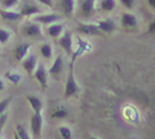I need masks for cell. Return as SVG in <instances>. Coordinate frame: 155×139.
I'll return each mask as SVG.
<instances>
[{
    "label": "cell",
    "mask_w": 155,
    "mask_h": 139,
    "mask_svg": "<svg viewBox=\"0 0 155 139\" xmlns=\"http://www.w3.org/2000/svg\"><path fill=\"white\" fill-rule=\"evenodd\" d=\"M6 120H7V114H5V113L0 114V130L4 127V125H5V123H6Z\"/></svg>",
    "instance_id": "f1b7e54d"
},
{
    "label": "cell",
    "mask_w": 155,
    "mask_h": 139,
    "mask_svg": "<svg viewBox=\"0 0 155 139\" xmlns=\"http://www.w3.org/2000/svg\"><path fill=\"white\" fill-rule=\"evenodd\" d=\"M41 53L45 58H50L52 56V48L48 44H44L41 48Z\"/></svg>",
    "instance_id": "44dd1931"
},
{
    "label": "cell",
    "mask_w": 155,
    "mask_h": 139,
    "mask_svg": "<svg viewBox=\"0 0 155 139\" xmlns=\"http://www.w3.org/2000/svg\"><path fill=\"white\" fill-rule=\"evenodd\" d=\"M90 139H97V138H95V137H92V138H90Z\"/></svg>",
    "instance_id": "e575fe53"
},
{
    "label": "cell",
    "mask_w": 155,
    "mask_h": 139,
    "mask_svg": "<svg viewBox=\"0 0 155 139\" xmlns=\"http://www.w3.org/2000/svg\"><path fill=\"white\" fill-rule=\"evenodd\" d=\"M66 115H67V110L64 107L56 108L54 111V113L52 114V116L55 118H62V117H65Z\"/></svg>",
    "instance_id": "ffe728a7"
},
{
    "label": "cell",
    "mask_w": 155,
    "mask_h": 139,
    "mask_svg": "<svg viewBox=\"0 0 155 139\" xmlns=\"http://www.w3.org/2000/svg\"><path fill=\"white\" fill-rule=\"evenodd\" d=\"M17 132H18L17 134H18L20 139H30L28 133H27L21 126H18V127H17Z\"/></svg>",
    "instance_id": "d4e9b609"
},
{
    "label": "cell",
    "mask_w": 155,
    "mask_h": 139,
    "mask_svg": "<svg viewBox=\"0 0 155 139\" xmlns=\"http://www.w3.org/2000/svg\"><path fill=\"white\" fill-rule=\"evenodd\" d=\"M17 2H18V0H3V1H2V4H3L4 7L9 9V7L16 5Z\"/></svg>",
    "instance_id": "4316f807"
},
{
    "label": "cell",
    "mask_w": 155,
    "mask_h": 139,
    "mask_svg": "<svg viewBox=\"0 0 155 139\" xmlns=\"http://www.w3.org/2000/svg\"><path fill=\"white\" fill-rule=\"evenodd\" d=\"M59 132L63 139H71V132L67 127H60Z\"/></svg>",
    "instance_id": "cb8c5ba5"
},
{
    "label": "cell",
    "mask_w": 155,
    "mask_h": 139,
    "mask_svg": "<svg viewBox=\"0 0 155 139\" xmlns=\"http://www.w3.org/2000/svg\"><path fill=\"white\" fill-rule=\"evenodd\" d=\"M3 89H4V83L0 79V90H3Z\"/></svg>",
    "instance_id": "1f68e13d"
},
{
    "label": "cell",
    "mask_w": 155,
    "mask_h": 139,
    "mask_svg": "<svg viewBox=\"0 0 155 139\" xmlns=\"http://www.w3.org/2000/svg\"><path fill=\"white\" fill-rule=\"evenodd\" d=\"M5 77L11 82L15 83V84H17V83H19L20 81H21V76H20L19 74H15V73H6Z\"/></svg>",
    "instance_id": "603a6c76"
},
{
    "label": "cell",
    "mask_w": 155,
    "mask_h": 139,
    "mask_svg": "<svg viewBox=\"0 0 155 139\" xmlns=\"http://www.w3.org/2000/svg\"><path fill=\"white\" fill-rule=\"evenodd\" d=\"M96 26L98 30H101L104 32H112L115 29V23L112 19H106L104 21H101Z\"/></svg>",
    "instance_id": "ba28073f"
},
{
    "label": "cell",
    "mask_w": 155,
    "mask_h": 139,
    "mask_svg": "<svg viewBox=\"0 0 155 139\" xmlns=\"http://www.w3.org/2000/svg\"><path fill=\"white\" fill-rule=\"evenodd\" d=\"M11 100H12L11 98H7V99H5V100H3V101L0 102V114H2V113L4 112V110H5L6 107L8 106Z\"/></svg>",
    "instance_id": "484cf974"
},
{
    "label": "cell",
    "mask_w": 155,
    "mask_h": 139,
    "mask_svg": "<svg viewBox=\"0 0 155 139\" xmlns=\"http://www.w3.org/2000/svg\"><path fill=\"white\" fill-rule=\"evenodd\" d=\"M31 45L29 43H24V44H21L20 46L17 47L16 52H15V56H16L17 60H22L23 58L26 56V54L28 53Z\"/></svg>",
    "instance_id": "52a82bcc"
},
{
    "label": "cell",
    "mask_w": 155,
    "mask_h": 139,
    "mask_svg": "<svg viewBox=\"0 0 155 139\" xmlns=\"http://www.w3.org/2000/svg\"><path fill=\"white\" fill-rule=\"evenodd\" d=\"M25 33L29 36H41V30L37 24H30L25 27Z\"/></svg>",
    "instance_id": "2e32d148"
},
{
    "label": "cell",
    "mask_w": 155,
    "mask_h": 139,
    "mask_svg": "<svg viewBox=\"0 0 155 139\" xmlns=\"http://www.w3.org/2000/svg\"><path fill=\"white\" fill-rule=\"evenodd\" d=\"M59 45L64 49V51L71 54L72 51V40H71V33L69 31H65L63 36L59 40Z\"/></svg>",
    "instance_id": "277c9868"
},
{
    "label": "cell",
    "mask_w": 155,
    "mask_h": 139,
    "mask_svg": "<svg viewBox=\"0 0 155 139\" xmlns=\"http://www.w3.org/2000/svg\"><path fill=\"white\" fill-rule=\"evenodd\" d=\"M79 30L84 34L93 35L98 33V28L96 25L93 24H81L79 26Z\"/></svg>",
    "instance_id": "5bb4252c"
},
{
    "label": "cell",
    "mask_w": 155,
    "mask_h": 139,
    "mask_svg": "<svg viewBox=\"0 0 155 139\" xmlns=\"http://www.w3.org/2000/svg\"><path fill=\"white\" fill-rule=\"evenodd\" d=\"M34 77L38 80V82L41 83L42 88H47V86H48V78H47L46 69H45V67L42 64L38 65V68H37L35 73H34Z\"/></svg>",
    "instance_id": "3957f363"
},
{
    "label": "cell",
    "mask_w": 155,
    "mask_h": 139,
    "mask_svg": "<svg viewBox=\"0 0 155 139\" xmlns=\"http://www.w3.org/2000/svg\"><path fill=\"white\" fill-rule=\"evenodd\" d=\"M62 69H63V58H62L61 55H58L56 59H55L53 65L50 69L49 73L51 75H58L60 74Z\"/></svg>",
    "instance_id": "30bf717a"
},
{
    "label": "cell",
    "mask_w": 155,
    "mask_h": 139,
    "mask_svg": "<svg viewBox=\"0 0 155 139\" xmlns=\"http://www.w3.org/2000/svg\"><path fill=\"white\" fill-rule=\"evenodd\" d=\"M0 17L5 21H17L21 19L22 15L14 12H7V11H0Z\"/></svg>",
    "instance_id": "e0dca14e"
},
{
    "label": "cell",
    "mask_w": 155,
    "mask_h": 139,
    "mask_svg": "<svg viewBox=\"0 0 155 139\" xmlns=\"http://www.w3.org/2000/svg\"><path fill=\"white\" fill-rule=\"evenodd\" d=\"M122 25L126 28H132L137 25V19L136 16L129 14V12H124L121 18Z\"/></svg>",
    "instance_id": "5b68a950"
},
{
    "label": "cell",
    "mask_w": 155,
    "mask_h": 139,
    "mask_svg": "<svg viewBox=\"0 0 155 139\" xmlns=\"http://www.w3.org/2000/svg\"><path fill=\"white\" fill-rule=\"evenodd\" d=\"M62 30H63V26L60 24H53L51 25V26L49 27L48 29V33L51 35L52 37H57L59 36L60 33L62 32Z\"/></svg>",
    "instance_id": "ac0fdd59"
},
{
    "label": "cell",
    "mask_w": 155,
    "mask_h": 139,
    "mask_svg": "<svg viewBox=\"0 0 155 139\" xmlns=\"http://www.w3.org/2000/svg\"><path fill=\"white\" fill-rule=\"evenodd\" d=\"M26 99L30 103L32 109L34 110V113H41V111L42 109V103L41 99L35 97V96H28V97H26Z\"/></svg>",
    "instance_id": "9c48e42d"
},
{
    "label": "cell",
    "mask_w": 155,
    "mask_h": 139,
    "mask_svg": "<svg viewBox=\"0 0 155 139\" xmlns=\"http://www.w3.org/2000/svg\"><path fill=\"white\" fill-rule=\"evenodd\" d=\"M38 12H39V9L37 6L30 3H26L21 9V12L20 14L23 17V16H32V15L38 14Z\"/></svg>",
    "instance_id": "9a60e30c"
},
{
    "label": "cell",
    "mask_w": 155,
    "mask_h": 139,
    "mask_svg": "<svg viewBox=\"0 0 155 139\" xmlns=\"http://www.w3.org/2000/svg\"><path fill=\"white\" fill-rule=\"evenodd\" d=\"M148 2H149V4L151 5L152 7H154L155 6V0H148Z\"/></svg>",
    "instance_id": "d6a6232c"
},
{
    "label": "cell",
    "mask_w": 155,
    "mask_h": 139,
    "mask_svg": "<svg viewBox=\"0 0 155 139\" xmlns=\"http://www.w3.org/2000/svg\"><path fill=\"white\" fill-rule=\"evenodd\" d=\"M60 16L56 14H51V15H44V16H39L35 18V21L39 22V23H44V24H52L54 22L60 20Z\"/></svg>",
    "instance_id": "7c38bea8"
},
{
    "label": "cell",
    "mask_w": 155,
    "mask_h": 139,
    "mask_svg": "<svg viewBox=\"0 0 155 139\" xmlns=\"http://www.w3.org/2000/svg\"><path fill=\"white\" fill-rule=\"evenodd\" d=\"M11 37V32L7 31L6 29L0 28V43L1 44H5Z\"/></svg>",
    "instance_id": "7402d4cb"
},
{
    "label": "cell",
    "mask_w": 155,
    "mask_h": 139,
    "mask_svg": "<svg viewBox=\"0 0 155 139\" xmlns=\"http://www.w3.org/2000/svg\"><path fill=\"white\" fill-rule=\"evenodd\" d=\"M120 2L127 9H131L134 4V0H120Z\"/></svg>",
    "instance_id": "83f0119b"
},
{
    "label": "cell",
    "mask_w": 155,
    "mask_h": 139,
    "mask_svg": "<svg viewBox=\"0 0 155 139\" xmlns=\"http://www.w3.org/2000/svg\"><path fill=\"white\" fill-rule=\"evenodd\" d=\"M78 92V84L74 80V70H72V62L71 64V69H69V73L67 75L66 84H65V92H64V96L66 98L74 96Z\"/></svg>",
    "instance_id": "6da1fadb"
},
{
    "label": "cell",
    "mask_w": 155,
    "mask_h": 139,
    "mask_svg": "<svg viewBox=\"0 0 155 139\" xmlns=\"http://www.w3.org/2000/svg\"><path fill=\"white\" fill-rule=\"evenodd\" d=\"M116 6V2L115 0H101V7L104 12H111L113 11Z\"/></svg>",
    "instance_id": "d6986e66"
},
{
    "label": "cell",
    "mask_w": 155,
    "mask_h": 139,
    "mask_svg": "<svg viewBox=\"0 0 155 139\" xmlns=\"http://www.w3.org/2000/svg\"><path fill=\"white\" fill-rule=\"evenodd\" d=\"M61 6L63 9L65 16L71 18L74 14V0H62L61 1Z\"/></svg>",
    "instance_id": "4fadbf2b"
},
{
    "label": "cell",
    "mask_w": 155,
    "mask_h": 139,
    "mask_svg": "<svg viewBox=\"0 0 155 139\" xmlns=\"http://www.w3.org/2000/svg\"><path fill=\"white\" fill-rule=\"evenodd\" d=\"M41 125H42V117L41 113H34V115L32 116V120H31V129H32V132H33V135L35 137L39 136V134H41Z\"/></svg>",
    "instance_id": "7a4b0ae2"
},
{
    "label": "cell",
    "mask_w": 155,
    "mask_h": 139,
    "mask_svg": "<svg viewBox=\"0 0 155 139\" xmlns=\"http://www.w3.org/2000/svg\"><path fill=\"white\" fill-rule=\"evenodd\" d=\"M15 139H20L19 136H18V134H15Z\"/></svg>",
    "instance_id": "836d02e7"
},
{
    "label": "cell",
    "mask_w": 155,
    "mask_h": 139,
    "mask_svg": "<svg viewBox=\"0 0 155 139\" xmlns=\"http://www.w3.org/2000/svg\"><path fill=\"white\" fill-rule=\"evenodd\" d=\"M37 64V58L34 55H30L26 60L23 62V67L25 71H26L28 74H32V72L35 69V65Z\"/></svg>",
    "instance_id": "8fae6325"
},
{
    "label": "cell",
    "mask_w": 155,
    "mask_h": 139,
    "mask_svg": "<svg viewBox=\"0 0 155 139\" xmlns=\"http://www.w3.org/2000/svg\"><path fill=\"white\" fill-rule=\"evenodd\" d=\"M41 3L45 4V5L49 6V7H52L53 6V2H52V0H38Z\"/></svg>",
    "instance_id": "f546056e"
},
{
    "label": "cell",
    "mask_w": 155,
    "mask_h": 139,
    "mask_svg": "<svg viewBox=\"0 0 155 139\" xmlns=\"http://www.w3.org/2000/svg\"><path fill=\"white\" fill-rule=\"evenodd\" d=\"M96 0H84L81 6V12L84 17H89L94 12V4Z\"/></svg>",
    "instance_id": "8992f818"
},
{
    "label": "cell",
    "mask_w": 155,
    "mask_h": 139,
    "mask_svg": "<svg viewBox=\"0 0 155 139\" xmlns=\"http://www.w3.org/2000/svg\"><path fill=\"white\" fill-rule=\"evenodd\" d=\"M154 26H155V23L153 21V22H151L150 25H149V32H153L154 31Z\"/></svg>",
    "instance_id": "4dcf8cb0"
}]
</instances>
